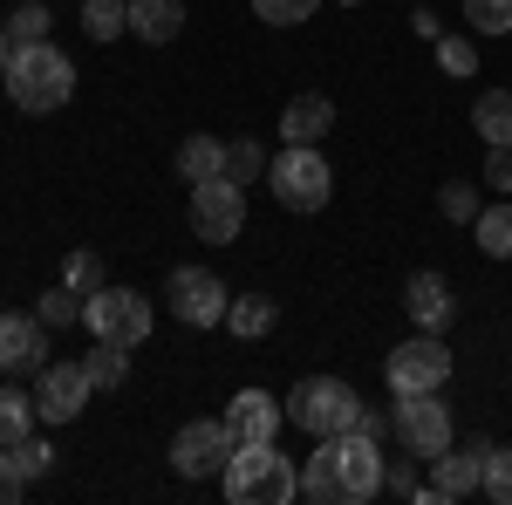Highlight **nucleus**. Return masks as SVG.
I'll return each instance as SVG.
<instances>
[{
    "label": "nucleus",
    "mask_w": 512,
    "mask_h": 505,
    "mask_svg": "<svg viewBox=\"0 0 512 505\" xmlns=\"http://www.w3.org/2000/svg\"><path fill=\"white\" fill-rule=\"evenodd\" d=\"M383 492V444L342 430V437H321L315 458H301V499L315 505H362Z\"/></svg>",
    "instance_id": "f257e3e1"
},
{
    "label": "nucleus",
    "mask_w": 512,
    "mask_h": 505,
    "mask_svg": "<svg viewBox=\"0 0 512 505\" xmlns=\"http://www.w3.org/2000/svg\"><path fill=\"white\" fill-rule=\"evenodd\" d=\"M7 96H14V110H28V117H55L69 96H76V62L55 48V41H28V48H14V62H7Z\"/></svg>",
    "instance_id": "f03ea898"
},
{
    "label": "nucleus",
    "mask_w": 512,
    "mask_h": 505,
    "mask_svg": "<svg viewBox=\"0 0 512 505\" xmlns=\"http://www.w3.org/2000/svg\"><path fill=\"white\" fill-rule=\"evenodd\" d=\"M233 505H294L301 499V471L280 444H233V458L219 471Z\"/></svg>",
    "instance_id": "7ed1b4c3"
},
{
    "label": "nucleus",
    "mask_w": 512,
    "mask_h": 505,
    "mask_svg": "<svg viewBox=\"0 0 512 505\" xmlns=\"http://www.w3.org/2000/svg\"><path fill=\"white\" fill-rule=\"evenodd\" d=\"M267 185H274L280 212H321L328 192H335V171H328L321 144H287V151L267 164Z\"/></svg>",
    "instance_id": "20e7f679"
},
{
    "label": "nucleus",
    "mask_w": 512,
    "mask_h": 505,
    "mask_svg": "<svg viewBox=\"0 0 512 505\" xmlns=\"http://www.w3.org/2000/svg\"><path fill=\"white\" fill-rule=\"evenodd\" d=\"M287 417H294V430H308V437H342L362 417V396L342 376H308V383H294V396H287Z\"/></svg>",
    "instance_id": "39448f33"
},
{
    "label": "nucleus",
    "mask_w": 512,
    "mask_h": 505,
    "mask_svg": "<svg viewBox=\"0 0 512 505\" xmlns=\"http://www.w3.org/2000/svg\"><path fill=\"white\" fill-rule=\"evenodd\" d=\"M82 328H89L96 342L137 349V342L151 335V301H144L137 287H96V294L82 301Z\"/></svg>",
    "instance_id": "423d86ee"
},
{
    "label": "nucleus",
    "mask_w": 512,
    "mask_h": 505,
    "mask_svg": "<svg viewBox=\"0 0 512 505\" xmlns=\"http://www.w3.org/2000/svg\"><path fill=\"white\" fill-rule=\"evenodd\" d=\"M383 383H390V396H417V389H444L451 383V349L437 342V328H417L403 349H390Z\"/></svg>",
    "instance_id": "0eeeda50"
},
{
    "label": "nucleus",
    "mask_w": 512,
    "mask_h": 505,
    "mask_svg": "<svg viewBox=\"0 0 512 505\" xmlns=\"http://www.w3.org/2000/svg\"><path fill=\"white\" fill-rule=\"evenodd\" d=\"M164 308L178 314L185 328H226V308H233V294H226V280L212 267H178L164 280Z\"/></svg>",
    "instance_id": "6e6552de"
},
{
    "label": "nucleus",
    "mask_w": 512,
    "mask_h": 505,
    "mask_svg": "<svg viewBox=\"0 0 512 505\" xmlns=\"http://www.w3.org/2000/svg\"><path fill=\"white\" fill-rule=\"evenodd\" d=\"M396 437H403V451L410 458H444L451 451V410H444V396L437 389H417V396H396Z\"/></svg>",
    "instance_id": "1a4fd4ad"
},
{
    "label": "nucleus",
    "mask_w": 512,
    "mask_h": 505,
    "mask_svg": "<svg viewBox=\"0 0 512 505\" xmlns=\"http://www.w3.org/2000/svg\"><path fill=\"white\" fill-rule=\"evenodd\" d=\"M239 226H246V185L239 178H205V185H192V233L205 246H233Z\"/></svg>",
    "instance_id": "9d476101"
},
{
    "label": "nucleus",
    "mask_w": 512,
    "mask_h": 505,
    "mask_svg": "<svg viewBox=\"0 0 512 505\" xmlns=\"http://www.w3.org/2000/svg\"><path fill=\"white\" fill-rule=\"evenodd\" d=\"M226 458H233V430H226V417H198V424H185L178 437H171V471L178 478H219L226 471Z\"/></svg>",
    "instance_id": "9b49d317"
},
{
    "label": "nucleus",
    "mask_w": 512,
    "mask_h": 505,
    "mask_svg": "<svg viewBox=\"0 0 512 505\" xmlns=\"http://www.w3.org/2000/svg\"><path fill=\"white\" fill-rule=\"evenodd\" d=\"M89 369L82 362H48L35 376V410H41V424H76L82 417V403H89Z\"/></svg>",
    "instance_id": "f8f14e48"
},
{
    "label": "nucleus",
    "mask_w": 512,
    "mask_h": 505,
    "mask_svg": "<svg viewBox=\"0 0 512 505\" xmlns=\"http://www.w3.org/2000/svg\"><path fill=\"white\" fill-rule=\"evenodd\" d=\"M485 437H472L465 451H444V458H431V485H424V499L431 505H458V499H472L478 485H485Z\"/></svg>",
    "instance_id": "ddd939ff"
},
{
    "label": "nucleus",
    "mask_w": 512,
    "mask_h": 505,
    "mask_svg": "<svg viewBox=\"0 0 512 505\" xmlns=\"http://www.w3.org/2000/svg\"><path fill=\"white\" fill-rule=\"evenodd\" d=\"M41 369H48V321L0 314V376H41Z\"/></svg>",
    "instance_id": "4468645a"
},
{
    "label": "nucleus",
    "mask_w": 512,
    "mask_h": 505,
    "mask_svg": "<svg viewBox=\"0 0 512 505\" xmlns=\"http://www.w3.org/2000/svg\"><path fill=\"white\" fill-rule=\"evenodd\" d=\"M280 424H287V403L267 396V389H239L233 403H226V430H233V444H274Z\"/></svg>",
    "instance_id": "2eb2a0df"
},
{
    "label": "nucleus",
    "mask_w": 512,
    "mask_h": 505,
    "mask_svg": "<svg viewBox=\"0 0 512 505\" xmlns=\"http://www.w3.org/2000/svg\"><path fill=\"white\" fill-rule=\"evenodd\" d=\"M403 308H410V321H417V328H444V321L458 314V301H451V287H444V273L417 267L410 280H403Z\"/></svg>",
    "instance_id": "dca6fc26"
},
{
    "label": "nucleus",
    "mask_w": 512,
    "mask_h": 505,
    "mask_svg": "<svg viewBox=\"0 0 512 505\" xmlns=\"http://www.w3.org/2000/svg\"><path fill=\"white\" fill-rule=\"evenodd\" d=\"M335 130V103L328 96H294L280 110V144H321Z\"/></svg>",
    "instance_id": "f3484780"
},
{
    "label": "nucleus",
    "mask_w": 512,
    "mask_h": 505,
    "mask_svg": "<svg viewBox=\"0 0 512 505\" xmlns=\"http://www.w3.org/2000/svg\"><path fill=\"white\" fill-rule=\"evenodd\" d=\"M185 28V0H130V35L164 48V41H178Z\"/></svg>",
    "instance_id": "a211bd4d"
},
{
    "label": "nucleus",
    "mask_w": 512,
    "mask_h": 505,
    "mask_svg": "<svg viewBox=\"0 0 512 505\" xmlns=\"http://www.w3.org/2000/svg\"><path fill=\"white\" fill-rule=\"evenodd\" d=\"M178 178H185V185L226 178V144H219V137H185V144H178Z\"/></svg>",
    "instance_id": "6ab92c4d"
},
{
    "label": "nucleus",
    "mask_w": 512,
    "mask_h": 505,
    "mask_svg": "<svg viewBox=\"0 0 512 505\" xmlns=\"http://www.w3.org/2000/svg\"><path fill=\"white\" fill-rule=\"evenodd\" d=\"M280 308L267 301V294H233V308H226V328H233L239 342H260V335H274Z\"/></svg>",
    "instance_id": "aec40b11"
},
{
    "label": "nucleus",
    "mask_w": 512,
    "mask_h": 505,
    "mask_svg": "<svg viewBox=\"0 0 512 505\" xmlns=\"http://www.w3.org/2000/svg\"><path fill=\"white\" fill-rule=\"evenodd\" d=\"M472 130L485 144H512V89H485L472 103Z\"/></svg>",
    "instance_id": "412c9836"
},
{
    "label": "nucleus",
    "mask_w": 512,
    "mask_h": 505,
    "mask_svg": "<svg viewBox=\"0 0 512 505\" xmlns=\"http://www.w3.org/2000/svg\"><path fill=\"white\" fill-rule=\"evenodd\" d=\"M35 424H41L35 396H21V389H0V451H14L21 437H35Z\"/></svg>",
    "instance_id": "4be33fe9"
},
{
    "label": "nucleus",
    "mask_w": 512,
    "mask_h": 505,
    "mask_svg": "<svg viewBox=\"0 0 512 505\" xmlns=\"http://www.w3.org/2000/svg\"><path fill=\"white\" fill-rule=\"evenodd\" d=\"M82 35L89 41L130 35V0H82Z\"/></svg>",
    "instance_id": "5701e85b"
},
{
    "label": "nucleus",
    "mask_w": 512,
    "mask_h": 505,
    "mask_svg": "<svg viewBox=\"0 0 512 505\" xmlns=\"http://www.w3.org/2000/svg\"><path fill=\"white\" fill-rule=\"evenodd\" d=\"M472 233H478V246L492 253V260H512V198L506 205H485L472 219Z\"/></svg>",
    "instance_id": "b1692460"
},
{
    "label": "nucleus",
    "mask_w": 512,
    "mask_h": 505,
    "mask_svg": "<svg viewBox=\"0 0 512 505\" xmlns=\"http://www.w3.org/2000/svg\"><path fill=\"white\" fill-rule=\"evenodd\" d=\"M82 369H89V383H96V389H117L123 376H130V349H117V342H96V349L82 355Z\"/></svg>",
    "instance_id": "393cba45"
},
{
    "label": "nucleus",
    "mask_w": 512,
    "mask_h": 505,
    "mask_svg": "<svg viewBox=\"0 0 512 505\" xmlns=\"http://www.w3.org/2000/svg\"><path fill=\"white\" fill-rule=\"evenodd\" d=\"M62 287H76L82 301H89L96 287H110V280H103V253H89V246H76V253L62 260Z\"/></svg>",
    "instance_id": "a878e982"
},
{
    "label": "nucleus",
    "mask_w": 512,
    "mask_h": 505,
    "mask_svg": "<svg viewBox=\"0 0 512 505\" xmlns=\"http://www.w3.org/2000/svg\"><path fill=\"white\" fill-rule=\"evenodd\" d=\"M492 505H512V444H492L485 451V485H478Z\"/></svg>",
    "instance_id": "bb28decb"
},
{
    "label": "nucleus",
    "mask_w": 512,
    "mask_h": 505,
    "mask_svg": "<svg viewBox=\"0 0 512 505\" xmlns=\"http://www.w3.org/2000/svg\"><path fill=\"white\" fill-rule=\"evenodd\" d=\"M7 35H14V48H28V41H48V7H41V0H21V7L7 14Z\"/></svg>",
    "instance_id": "cd10ccee"
},
{
    "label": "nucleus",
    "mask_w": 512,
    "mask_h": 505,
    "mask_svg": "<svg viewBox=\"0 0 512 505\" xmlns=\"http://www.w3.org/2000/svg\"><path fill=\"white\" fill-rule=\"evenodd\" d=\"M226 178H239V185L267 178V151H260L253 137H239V144H226Z\"/></svg>",
    "instance_id": "c85d7f7f"
},
{
    "label": "nucleus",
    "mask_w": 512,
    "mask_h": 505,
    "mask_svg": "<svg viewBox=\"0 0 512 505\" xmlns=\"http://www.w3.org/2000/svg\"><path fill=\"white\" fill-rule=\"evenodd\" d=\"M437 212H444L451 226H472L478 212H485V205H478V185H458V178H451V185L437 192Z\"/></svg>",
    "instance_id": "c756f323"
},
{
    "label": "nucleus",
    "mask_w": 512,
    "mask_h": 505,
    "mask_svg": "<svg viewBox=\"0 0 512 505\" xmlns=\"http://www.w3.org/2000/svg\"><path fill=\"white\" fill-rule=\"evenodd\" d=\"M35 314L48 321V328H76V321H82V294H76V287H48Z\"/></svg>",
    "instance_id": "7c9ffc66"
},
{
    "label": "nucleus",
    "mask_w": 512,
    "mask_h": 505,
    "mask_svg": "<svg viewBox=\"0 0 512 505\" xmlns=\"http://www.w3.org/2000/svg\"><path fill=\"white\" fill-rule=\"evenodd\" d=\"M465 21L478 35H512V0H465Z\"/></svg>",
    "instance_id": "2f4dec72"
},
{
    "label": "nucleus",
    "mask_w": 512,
    "mask_h": 505,
    "mask_svg": "<svg viewBox=\"0 0 512 505\" xmlns=\"http://www.w3.org/2000/svg\"><path fill=\"white\" fill-rule=\"evenodd\" d=\"M315 7H321V0H253V14H260L267 28H301Z\"/></svg>",
    "instance_id": "473e14b6"
},
{
    "label": "nucleus",
    "mask_w": 512,
    "mask_h": 505,
    "mask_svg": "<svg viewBox=\"0 0 512 505\" xmlns=\"http://www.w3.org/2000/svg\"><path fill=\"white\" fill-rule=\"evenodd\" d=\"M437 62H444V76H478V48L458 35H437Z\"/></svg>",
    "instance_id": "72a5a7b5"
},
{
    "label": "nucleus",
    "mask_w": 512,
    "mask_h": 505,
    "mask_svg": "<svg viewBox=\"0 0 512 505\" xmlns=\"http://www.w3.org/2000/svg\"><path fill=\"white\" fill-rule=\"evenodd\" d=\"M485 185L512 198V144H485Z\"/></svg>",
    "instance_id": "f704fd0d"
},
{
    "label": "nucleus",
    "mask_w": 512,
    "mask_h": 505,
    "mask_svg": "<svg viewBox=\"0 0 512 505\" xmlns=\"http://www.w3.org/2000/svg\"><path fill=\"white\" fill-rule=\"evenodd\" d=\"M383 492H390V499H424V485H417L410 458H403V465H390V458H383Z\"/></svg>",
    "instance_id": "c9c22d12"
},
{
    "label": "nucleus",
    "mask_w": 512,
    "mask_h": 505,
    "mask_svg": "<svg viewBox=\"0 0 512 505\" xmlns=\"http://www.w3.org/2000/svg\"><path fill=\"white\" fill-rule=\"evenodd\" d=\"M14 465L28 471V478H41V471L55 465V451H48V444H41V437H21V444H14Z\"/></svg>",
    "instance_id": "e433bc0d"
},
{
    "label": "nucleus",
    "mask_w": 512,
    "mask_h": 505,
    "mask_svg": "<svg viewBox=\"0 0 512 505\" xmlns=\"http://www.w3.org/2000/svg\"><path fill=\"white\" fill-rule=\"evenodd\" d=\"M21 492H28V471L14 465V451H0V505H14Z\"/></svg>",
    "instance_id": "4c0bfd02"
},
{
    "label": "nucleus",
    "mask_w": 512,
    "mask_h": 505,
    "mask_svg": "<svg viewBox=\"0 0 512 505\" xmlns=\"http://www.w3.org/2000/svg\"><path fill=\"white\" fill-rule=\"evenodd\" d=\"M355 430L383 444V437H390V430H396V410H390V417H383V410H362V417H355Z\"/></svg>",
    "instance_id": "58836bf2"
},
{
    "label": "nucleus",
    "mask_w": 512,
    "mask_h": 505,
    "mask_svg": "<svg viewBox=\"0 0 512 505\" xmlns=\"http://www.w3.org/2000/svg\"><path fill=\"white\" fill-rule=\"evenodd\" d=\"M417 35H424V41H437V35H444V21H437L431 7H417Z\"/></svg>",
    "instance_id": "ea45409f"
},
{
    "label": "nucleus",
    "mask_w": 512,
    "mask_h": 505,
    "mask_svg": "<svg viewBox=\"0 0 512 505\" xmlns=\"http://www.w3.org/2000/svg\"><path fill=\"white\" fill-rule=\"evenodd\" d=\"M7 62H14V35L0 28V76H7Z\"/></svg>",
    "instance_id": "a19ab883"
},
{
    "label": "nucleus",
    "mask_w": 512,
    "mask_h": 505,
    "mask_svg": "<svg viewBox=\"0 0 512 505\" xmlns=\"http://www.w3.org/2000/svg\"><path fill=\"white\" fill-rule=\"evenodd\" d=\"M342 7H355V0H342Z\"/></svg>",
    "instance_id": "79ce46f5"
}]
</instances>
